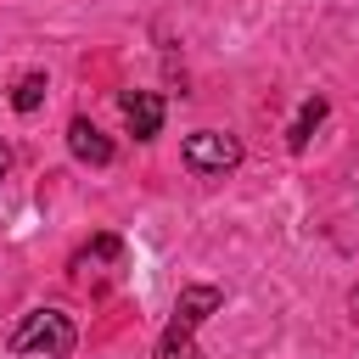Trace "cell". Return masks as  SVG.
<instances>
[{
	"mask_svg": "<svg viewBox=\"0 0 359 359\" xmlns=\"http://www.w3.org/2000/svg\"><path fill=\"white\" fill-rule=\"evenodd\" d=\"M73 342H79V331H73V320L62 309H28L17 320V331L6 337L11 353H45V359H67Z\"/></svg>",
	"mask_w": 359,
	"mask_h": 359,
	"instance_id": "obj_1",
	"label": "cell"
},
{
	"mask_svg": "<svg viewBox=\"0 0 359 359\" xmlns=\"http://www.w3.org/2000/svg\"><path fill=\"white\" fill-rule=\"evenodd\" d=\"M180 157H185L191 174H230L241 163V140L236 135H219V129H196V135H185Z\"/></svg>",
	"mask_w": 359,
	"mask_h": 359,
	"instance_id": "obj_2",
	"label": "cell"
},
{
	"mask_svg": "<svg viewBox=\"0 0 359 359\" xmlns=\"http://www.w3.org/2000/svg\"><path fill=\"white\" fill-rule=\"evenodd\" d=\"M213 309H224V292L219 286H185L180 292V303H174V331H185V337H196V325L213 314Z\"/></svg>",
	"mask_w": 359,
	"mask_h": 359,
	"instance_id": "obj_3",
	"label": "cell"
},
{
	"mask_svg": "<svg viewBox=\"0 0 359 359\" xmlns=\"http://www.w3.org/2000/svg\"><path fill=\"white\" fill-rule=\"evenodd\" d=\"M123 123H129L135 140H151V135L163 129V95H151V90H123Z\"/></svg>",
	"mask_w": 359,
	"mask_h": 359,
	"instance_id": "obj_4",
	"label": "cell"
},
{
	"mask_svg": "<svg viewBox=\"0 0 359 359\" xmlns=\"http://www.w3.org/2000/svg\"><path fill=\"white\" fill-rule=\"evenodd\" d=\"M67 151H73L79 163H90V168H107V163H112V140H107L90 118H73V123H67Z\"/></svg>",
	"mask_w": 359,
	"mask_h": 359,
	"instance_id": "obj_5",
	"label": "cell"
},
{
	"mask_svg": "<svg viewBox=\"0 0 359 359\" xmlns=\"http://www.w3.org/2000/svg\"><path fill=\"white\" fill-rule=\"evenodd\" d=\"M320 123H325V95L303 101V112H297V118H292V129H286V146H292V151H303V146H309V135H314Z\"/></svg>",
	"mask_w": 359,
	"mask_h": 359,
	"instance_id": "obj_6",
	"label": "cell"
},
{
	"mask_svg": "<svg viewBox=\"0 0 359 359\" xmlns=\"http://www.w3.org/2000/svg\"><path fill=\"white\" fill-rule=\"evenodd\" d=\"M39 101H45V73H22L11 84V107L17 112H39Z\"/></svg>",
	"mask_w": 359,
	"mask_h": 359,
	"instance_id": "obj_7",
	"label": "cell"
},
{
	"mask_svg": "<svg viewBox=\"0 0 359 359\" xmlns=\"http://www.w3.org/2000/svg\"><path fill=\"white\" fill-rule=\"evenodd\" d=\"M157 359H196V342L185 337V331H163V342H157Z\"/></svg>",
	"mask_w": 359,
	"mask_h": 359,
	"instance_id": "obj_8",
	"label": "cell"
},
{
	"mask_svg": "<svg viewBox=\"0 0 359 359\" xmlns=\"http://www.w3.org/2000/svg\"><path fill=\"white\" fill-rule=\"evenodd\" d=\"M6 168H11V146L0 140V180H6Z\"/></svg>",
	"mask_w": 359,
	"mask_h": 359,
	"instance_id": "obj_9",
	"label": "cell"
}]
</instances>
